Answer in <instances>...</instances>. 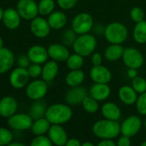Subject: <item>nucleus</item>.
<instances>
[{
  "instance_id": "nucleus-2",
  "label": "nucleus",
  "mask_w": 146,
  "mask_h": 146,
  "mask_svg": "<svg viewBox=\"0 0 146 146\" xmlns=\"http://www.w3.org/2000/svg\"><path fill=\"white\" fill-rule=\"evenodd\" d=\"M92 131L101 139H113L120 133V125L118 121L103 119L93 125Z\"/></svg>"
},
{
  "instance_id": "nucleus-21",
  "label": "nucleus",
  "mask_w": 146,
  "mask_h": 146,
  "mask_svg": "<svg viewBox=\"0 0 146 146\" xmlns=\"http://www.w3.org/2000/svg\"><path fill=\"white\" fill-rule=\"evenodd\" d=\"M15 64L14 53L7 47L0 49V74L8 72Z\"/></svg>"
},
{
  "instance_id": "nucleus-32",
  "label": "nucleus",
  "mask_w": 146,
  "mask_h": 146,
  "mask_svg": "<svg viewBox=\"0 0 146 146\" xmlns=\"http://www.w3.org/2000/svg\"><path fill=\"white\" fill-rule=\"evenodd\" d=\"M56 3L54 0H40L38 4L39 15L41 17H48L55 11Z\"/></svg>"
},
{
  "instance_id": "nucleus-20",
  "label": "nucleus",
  "mask_w": 146,
  "mask_h": 146,
  "mask_svg": "<svg viewBox=\"0 0 146 146\" xmlns=\"http://www.w3.org/2000/svg\"><path fill=\"white\" fill-rule=\"evenodd\" d=\"M89 95L98 102H103L110 96L111 88L108 84L94 83L89 90Z\"/></svg>"
},
{
  "instance_id": "nucleus-41",
  "label": "nucleus",
  "mask_w": 146,
  "mask_h": 146,
  "mask_svg": "<svg viewBox=\"0 0 146 146\" xmlns=\"http://www.w3.org/2000/svg\"><path fill=\"white\" fill-rule=\"evenodd\" d=\"M78 2V0H56L58 6L62 11H70L74 8Z\"/></svg>"
},
{
  "instance_id": "nucleus-27",
  "label": "nucleus",
  "mask_w": 146,
  "mask_h": 146,
  "mask_svg": "<svg viewBox=\"0 0 146 146\" xmlns=\"http://www.w3.org/2000/svg\"><path fill=\"white\" fill-rule=\"evenodd\" d=\"M125 48L120 44H109L104 51V58L108 61L114 62L122 58Z\"/></svg>"
},
{
  "instance_id": "nucleus-13",
  "label": "nucleus",
  "mask_w": 146,
  "mask_h": 146,
  "mask_svg": "<svg viewBox=\"0 0 146 146\" xmlns=\"http://www.w3.org/2000/svg\"><path fill=\"white\" fill-rule=\"evenodd\" d=\"M88 96L89 91L82 85L77 87H70L64 96V101L70 106H76L78 104H82L83 101Z\"/></svg>"
},
{
  "instance_id": "nucleus-29",
  "label": "nucleus",
  "mask_w": 146,
  "mask_h": 146,
  "mask_svg": "<svg viewBox=\"0 0 146 146\" xmlns=\"http://www.w3.org/2000/svg\"><path fill=\"white\" fill-rule=\"evenodd\" d=\"M132 37L136 43L143 45L146 43V21L135 23L132 31Z\"/></svg>"
},
{
  "instance_id": "nucleus-52",
  "label": "nucleus",
  "mask_w": 146,
  "mask_h": 146,
  "mask_svg": "<svg viewBox=\"0 0 146 146\" xmlns=\"http://www.w3.org/2000/svg\"><path fill=\"white\" fill-rule=\"evenodd\" d=\"M4 47V40H3V38L0 36V49Z\"/></svg>"
},
{
  "instance_id": "nucleus-25",
  "label": "nucleus",
  "mask_w": 146,
  "mask_h": 146,
  "mask_svg": "<svg viewBox=\"0 0 146 146\" xmlns=\"http://www.w3.org/2000/svg\"><path fill=\"white\" fill-rule=\"evenodd\" d=\"M101 112L103 118L107 119L118 121L121 117V110L119 107L116 103L111 102H105L101 108Z\"/></svg>"
},
{
  "instance_id": "nucleus-14",
  "label": "nucleus",
  "mask_w": 146,
  "mask_h": 146,
  "mask_svg": "<svg viewBox=\"0 0 146 146\" xmlns=\"http://www.w3.org/2000/svg\"><path fill=\"white\" fill-rule=\"evenodd\" d=\"M90 78L96 84H109L112 80V72L103 64L96 65L90 71Z\"/></svg>"
},
{
  "instance_id": "nucleus-5",
  "label": "nucleus",
  "mask_w": 146,
  "mask_h": 146,
  "mask_svg": "<svg viewBox=\"0 0 146 146\" xmlns=\"http://www.w3.org/2000/svg\"><path fill=\"white\" fill-rule=\"evenodd\" d=\"M94 25L93 17L88 12L78 13L71 22V29L77 33L78 35L90 33Z\"/></svg>"
},
{
  "instance_id": "nucleus-48",
  "label": "nucleus",
  "mask_w": 146,
  "mask_h": 146,
  "mask_svg": "<svg viewBox=\"0 0 146 146\" xmlns=\"http://www.w3.org/2000/svg\"><path fill=\"white\" fill-rule=\"evenodd\" d=\"M82 143L77 138H69L64 146H81Z\"/></svg>"
},
{
  "instance_id": "nucleus-30",
  "label": "nucleus",
  "mask_w": 146,
  "mask_h": 146,
  "mask_svg": "<svg viewBox=\"0 0 146 146\" xmlns=\"http://www.w3.org/2000/svg\"><path fill=\"white\" fill-rule=\"evenodd\" d=\"M47 108L48 107L46 106V104L43 101H41V100L34 101L33 104L30 107L29 114L31 116V118L34 120L43 118L46 115Z\"/></svg>"
},
{
  "instance_id": "nucleus-12",
  "label": "nucleus",
  "mask_w": 146,
  "mask_h": 146,
  "mask_svg": "<svg viewBox=\"0 0 146 146\" xmlns=\"http://www.w3.org/2000/svg\"><path fill=\"white\" fill-rule=\"evenodd\" d=\"M141 127V119L137 115H131L120 124V133L124 136L131 137L140 131Z\"/></svg>"
},
{
  "instance_id": "nucleus-10",
  "label": "nucleus",
  "mask_w": 146,
  "mask_h": 146,
  "mask_svg": "<svg viewBox=\"0 0 146 146\" xmlns=\"http://www.w3.org/2000/svg\"><path fill=\"white\" fill-rule=\"evenodd\" d=\"M29 78L30 77L29 75L28 70L26 68L18 66L11 72L9 81L14 89L20 90L29 84Z\"/></svg>"
},
{
  "instance_id": "nucleus-36",
  "label": "nucleus",
  "mask_w": 146,
  "mask_h": 146,
  "mask_svg": "<svg viewBox=\"0 0 146 146\" xmlns=\"http://www.w3.org/2000/svg\"><path fill=\"white\" fill-rule=\"evenodd\" d=\"M13 142L12 132L5 127H0V146H7Z\"/></svg>"
},
{
  "instance_id": "nucleus-34",
  "label": "nucleus",
  "mask_w": 146,
  "mask_h": 146,
  "mask_svg": "<svg viewBox=\"0 0 146 146\" xmlns=\"http://www.w3.org/2000/svg\"><path fill=\"white\" fill-rule=\"evenodd\" d=\"M99 102L91 97L90 95L85 97V99L82 102L83 108L89 113H95L99 109Z\"/></svg>"
},
{
  "instance_id": "nucleus-9",
  "label": "nucleus",
  "mask_w": 146,
  "mask_h": 146,
  "mask_svg": "<svg viewBox=\"0 0 146 146\" xmlns=\"http://www.w3.org/2000/svg\"><path fill=\"white\" fill-rule=\"evenodd\" d=\"M30 31L31 33L39 39L46 38L51 33V27L47 22V19H45L44 17H36L30 22Z\"/></svg>"
},
{
  "instance_id": "nucleus-15",
  "label": "nucleus",
  "mask_w": 146,
  "mask_h": 146,
  "mask_svg": "<svg viewBox=\"0 0 146 146\" xmlns=\"http://www.w3.org/2000/svg\"><path fill=\"white\" fill-rule=\"evenodd\" d=\"M47 52L49 58L54 61L65 62L66 59L70 55L68 46L62 43H52L47 47Z\"/></svg>"
},
{
  "instance_id": "nucleus-19",
  "label": "nucleus",
  "mask_w": 146,
  "mask_h": 146,
  "mask_svg": "<svg viewBox=\"0 0 146 146\" xmlns=\"http://www.w3.org/2000/svg\"><path fill=\"white\" fill-rule=\"evenodd\" d=\"M22 17L19 15L17 9L13 8H8L4 12L3 17V23L6 27V29L10 30H15L19 28L21 24Z\"/></svg>"
},
{
  "instance_id": "nucleus-24",
  "label": "nucleus",
  "mask_w": 146,
  "mask_h": 146,
  "mask_svg": "<svg viewBox=\"0 0 146 146\" xmlns=\"http://www.w3.org/2000/svg\"><path fill=\"white\" fill-rule=\"evenodd\" d=\"M118 96L122 103L131 106L136 103L138 94L134 90L131 85H123L118 90Z\"/></svg>"
},
{
  "instance_id": "nucleus-16",
  "label": "nucleus",
  "mask_w": 146,
  "mask_h": 146,
  "mask_svg": "<svg viewBox=\"0 0 146 146\" xmlns=\"http://www.w3.org/2000/svg\"><path fill=\"white\" fill-rule=\"evenodd\" d=\"M47 137L55 146H64L68 141V135L61 125H52L47 132Z\"/></svg>"
},
{
  "instance_id": "nucleus-50",
  "label": "nucleus",
  "mask_w": 146,
  "mask_h": 146,
  "mask_svg": "<svg viewBox=\"0 0 146 146\" xmlns=\"http://www.w3.org/2000/svg\"><path fill=\"white\" fill-rule=\"evenodd\" d=\"M81 146H96L94 143H92L91 142H89V141H86V142H84L82 143V145Z\"/></svg>"
},
{
  "instance_id": "nucleus-26",
  "label": "nucleus",
  "mask_w": 146,
  "mask_h": 146,
  "mask_svg": "<svg viewBox=\"0 0 146 146\" xmlns=\"http://www.w3.org/2000/svg\"><path fill=\"white\" fill-rule=\"evenodd\" d=\"M65 84L70 87H77L82 85L84 81L85 80V73L84 71L80 70H70V71L65 76Z\"/></svg>"
},
{
  "instance_id": "nucleus-44",
  "label": "nucleus",
  "mask_w": 146,
  "mask_h": 146,
  "mask_svg": "<svg viewBox=\"0 0 146 146\" xmlns=\"http://www.w3.org/2000/svg\"><path fill=\"white\" fill-rule=\"evenodd\" d=\"M117 146H131V137L127 136L122 135L119 139L118 142L116 143Z\"/></svg>"
},
{
  "instance_id": "nucleus-33",
  "label": "nucleus",
  "mask_w": 146,
  "mask_h": 146,
  "mask_svg": "<svg viewBox=\"0 0 146 146\" xmlns=\"http://www.w3.org/2000/svg\"><path fill=\"white\" fill-rule=\"evenodd\" d=\"M77 37H78L77 33L72 29H65L61 34V37H60L61 43L66 46H72V45L75 42Z\"/></svg>"
},
{
  "instance_id": "nucleus-31",
  "label": "nucleus",
  "mask_w": 146,
  "mask_h": 146,
  "mask_svg": "<svg viewBox=\"0 0 146 146\" xmlns=\"http://www.w3.org/2000/svg\"><path fill=\"white\" fill-rule=\"evenodd\" d=\"M65 64L69 70H80L84 64V58L74 52L69 56L65 61Z\"/></svg>"
},
{
  "instance_id": "nucleus-37",
  "label": "nucleus",
  "mask_w": 146,
  "mask_h": 146,
  "mask_svg": "<svg viewBox=\"0 0 146 146\" xmlns=\"http://www.w3.org/2000/svg\"><path fill=\"white\" fill-rule=\"evenodd\" d=\"M130 17L132 22H134L135 23H140V22L145 20L144 19L145 13L142 8H140L138 6H135L130 11Z\"/></svg>"
},
{
  "instance_id": "nucleus-22",
  "label": "nucleus",
  "mask_w": 146,
  "mask_h": 146,
  "mask_svg": "<svg viewBox=\"0 0 146 146\" xmlns=\"http://www.w3.org/2000/svg\"><path fill=\"white\" fill-rule=\"evenodd\" d=\"M59 71V66L57 61L52 59L46 61L42 66L41 78L47 84L52 82L58 76Z\"/></svg>"
},
{
  "instance_id": "nucleus-45",
  "label": "nucleus",
  "mask_w": 146,
  "mask_h": 146,
  "mask_svg": "<svg viewBox=\"0 0 146 146\" xmlns=\"http://www.w3.org/2000/svg\"><path fill=\"white\" fill-rule=\"evenodd\" d=\"M105 28H106V26H103L102 24H96V25H94V27H93V29H92V31H93V33H94V35L96 36H100V35H104V32H105Z\"/></svg>"
},
{
  "instance_id": "nucleus-40",
  "label": "nucleus",
  "mask_w": 146,
  "mask_h": 146,
  "mask_svg": "<svg viewBox=\"0 0 146 146\" xmlns=\"http://www.w3.org/2000/svg\"><path fill=\"white\" fill-rule=\"evenodd\" d=\"M27 70L29 72V75L31 78L37 79L39 77H41V73H42L41 64L31 63L30 65L27 68Z\"/></svg>"
},
{
  "instance_id": "nucleus-53",
  "label": "nucleus",
  "mask_w": 146,
  "mask_h": 146,
  "mask_svg": "<svg viewBox=\"0 0 146 146\" xmlns=\"http://www.w3.org/2000/svg\"><path fill=\"white\" fill-rule=\"evenodd\" d=\"M140 146H146V141H143V142L140 144Z\"/></svg>"
},
{
  "instance_id": "nucleus-23",
  "label": "nucleus",
  "mask_w": 146,
  "mask_h": 146,
  "mask_svg": "<svg viewBox=\"0 0 146 146\" xmlns=\"http://www.w3.org/2000/svg\"><path fill=\"white\" fill-rule=\"evenodd\" d=\"M47 22L53 30L63 29L68 22V18L64 11H54L47 17Z\"/></svg>"
},
{
  "instance_id": "nucleus-1",
  "label": "nucleus",
  "mask_w": 146,
  "mask_h": 146,
  "mask_svg": "<svg viewBox=\"0 0 146 146\" xmlns=\"http://www.w3.org/2000/svg\"><path fill=\"white\" fill-rule=\"evenodd\" d=\"M73 112L68 104L55 103L46 109L45 117L52 125H64L70 120Z\"/></svg>"
},
{
  "instance_id": "nucleus-38",
  "label": "nucleus",
  "mask_w": 146,
  "mask_h": 146,
  "mask_svg": "<svg viewBox=\"0 0 146 146\" xmlns=\"http://www.w3.org/2000/svg\"><path fill=\"white\" fill-rule=\"evenodd\" d=\"M135 106L139 114L146 116V92L138 95Z\"/></svg>"
},
{
  "instance_id": "nucleus-46",
  "label": "nucleus",
  "mask_w": 146,
  "mask_h": 146,
  "mask_svg": "<svg viewBox=\"0 0 146 146\" xmlns=\"http://www.w3.org/2000/svg\"><path fill=\"white\" fill-rule=\"evenodd\" d=\"M96 146H117L116 143L113 139H102Z\"/></svg>"
},
{
  "instance_id": "nucleus-11",
  "label": "nucleus",
  "mask_w": 146,
  "mask_h": 146,
  "mask_svg": "<svg viewBox=\"0 0 146 146\" xmlns=\"http://www.w3.org/2000/svg\"><path fill=\"white\" fill-rule=\"evenodd\" d=\"M34 119L27 113H15L8 118L7 124L10 128L17 131H25L31 128Z\"/></svg>"
},
{
  "instance_id": "nucleus-49",
  "label": "nucleus",
  "mask_w": 146,
  "mask_h": 146,
  "mask_svg": "<svg viewBox=\"0 0 146 146\" xmlns=\"http://www.w3.org/2000/svg\"><path fill=\"white\" fill-rule=\"evenodd\" d=\"M7 146H27V145H25L24 143H20V142H12V143H11Z\"/></svg>"
},
{
  "instance_id": "nucleus-51",
  "label": "nucleus",
  "mask_w": 146,
  "mask_h": 146,
  "mask_svg": "<svg viewBox=\"0 0 146 146\" xmlns=\"http://www.w3.org/2000/svg\"><path fill=\"white\" fill-rule=\"evenodd\" d=\"M4 12H5V11H4L1 7H0V22H2V20H3Z\"/></svg>"
},
{
  "instance_id": "nucleus-8",
  "label": "nucleus",
  "mask_w": 146,
  "mask_h": 146,
  "mask_svg": "<svg viewBox=\"0 0 146 146\" xmlns=\"http://www.w3.org/2000/svg\"><path fill=\"white\" fill-rule=\"evenodd\" d=\"M16 9L22 19L27 21H32L39 15L38 4L35 0H18Z\"/></svg>"
},
{
  "instance_id": "nucleus-39",
  "label": "nucleus",
  "mask_w": 146,
  "mask_h": 146,
  "mask_svg": "<svg viewBox=\"0 0 146 146\" xmlns=\"http://www.w3.org/2000/svg\"><path fill=\"white\" fill-rule=\"evenodd\" d=\"M53 143H52V141L49 139L48 137L45 136V135H41V136H35L29 146H52Z\"/></svg>"
},
{
  "instance_id": "nucleus-18",
  "label": "nucleus",
  "mask_w": 146,
  "mask_h": 146,
  "mask_svg": "<svg viewBox=\"0 0 146 146\" xmlns=\"http://www.w3.org/2000/svg\"><path fill=\"white\" fill-rule=\"evenodd\" d=\"M27 54L31 63H34V64H44L46 61H48V58H49L47 48L40 45L32 46L29 49Z\"/></svg>"
},
{
  "instance_id": "nucleus-35",
  "label": "nucleus",
  "mask_w": 146,
  "mask_h": 146,
  "mask_svg": "<svg viewBox=\"0 0 146 146\" xmlns=\"http://www.w3.org/2000/svg\"><path fill=\"white\" fill-rule=\"evenodd\" d=\"M131 87L138 95L146 92V79L140 76L136 77L131 79Z\"/></svg>"
},
{
  "instance_id": "nucleus-54",
  "label": "nucleus",
  "mask_w": 146,
  "mask_h": 146,
  "mask_svg": "<svg viewBox=\"0 0 146 146\" xmlns=\"http://www.w3.org/2000/svg\"><path fill=\"white\" fill-rule=\"evenodd\" d=\"M143 125H144V127L146 128V119H145V120H144V124H143Z\"/></svg>"
},
{
  "instance_id": "nucleus-28",
  "label": "nucleus",
  "mask_w": 146,
  "mask_h": 146,
  "mask_svg": "<svg viewBox=\"0 0 146 146\" xmlns=\"http://www.w3.org/2000/svg\"><path fill=\"white\" fill-rule=\"evenodd\" d=\"M51 125L52 124L48 121V119L46 117H43V118L34 120L30 129L34 135L41 136L48 132Z\"/></svg>"
},
{
  "instance_id": "nucleus-17",
  "label": "nucleus",
  "mask_w": 146,
  "mask_h": 146,
  "mask_svg": "<svg viewBox=\"0 0 146 146\" xmlns=\"http://www.w3.org/2000/svg\"><path fill=\"white\" fill-rule=\"evenodd\" d=\"M18 108L17 101L11 96H7L0 100V116L3 118H10L17 113Z\"/></svg>"
},
{
  "instance_id": "nucleus-4",
  "label": "nucleus",
  "mask_w": 146,
  "mask_h": 146,
  "mask_svg": "<svg viewBox=\"0 0 146 146\" xmlns=\"http://www.w3.org/2000/svg\"><path fill=\"white\" fill-rule=\"evenodd\" d=\"M128 29L119 22H112L105 28L104 38L109 44L122 45L128 38Z\"/></svg>"
},
{
  "instance_id": "nucleus-3",
  "label": "nucleus",
  "mask_w": 146,
  "mask_h": 146,
  "mask_svg": "<svg viewBox=\"0 0 146 146\" xmlns=\"http://www.w3.org/2000/svg\"><path fill=\"white\" fill-rule=\"evenodd\" d=\"M97 46V40L95 35L90 33L78 35L75 42L72 45L74 52L83 56L84 58L91 56L95 52Z\"/></svg>"
},
{
  "instance_id": "nucleus-6",
  "label": "nucleus",
  "mask_w": 146,
  "mask_h": 146,
  "mask_svg": "<svg viewBox=\"0 0 146 146\" xmlns=\"http://www.w3.org/2000/svg\"><path fill=\"white\" fill-rule=\"evenodd\" d=\"M48 91V84L41 79H35L26 86V95L33 101L42 100Z\"/></svg>"
},
{
  "instance_id": "nucleus-47",
  "label": "nucleus",
  "mask_w": 146,
  "mask_h": 146,
  "mask_svg": "<svg viewBox=\"0 0 146 146\" xmlns=\"http://www.w3.org/2000/svg\"><path fill=\"white\" fill-rule=\"evenodd\" d=\"M126 76L131 78V79H133L135 78L136 77L138 76V71H137V69H133V68H128L127 71H126Z\"/></svg>"
},
{
  "instance_id": "nucleus-7",
  "label": "nucleus",
  "mask_w": 146,
  "mask_h": 146,
  "mask_svg": "<svg viewBox=\"0 0 146 146\" xmlns=\"http://www.w3.org/2000/svg\"><path fill=\"white\" fill-rule=\"evenodd\" d=\"M124 64L127 68L139 69L144 63V58L143 53L136 47H126L124 50L122 56Z\"/></svg>"
},
{
  "instance_id": "nucleus-42",
  "label": "nucleus",
  "mask_w": 146,
  "mask_h": 146,
  "mask_svg": "<svg viewBox=\"0 0 146 146\" xmlns=\"http://www.w3.org/2000/svg\"><path fill=\"white\" fill-rule=\"evenodd\" d=\"M17 64H18L19 67H23V68L27 69L30 65L31 61H30L28 54H22L17 58Z\"/></svg>"
},
{
  "instance_id": "nucleus-43",
  "label": "nucleus",
  "mask_w": 146,
  "mask_h": 146,
  "mask_svg": "<svg viewBox=\"0 0 146 146\" xmlns=\"http://www.w3.org/2000/svg\"><path fill=\"white\" fill-rule=\"evenodd\" d=\"M91 62L93 66L101 65L103 62V55L98 52H95L91 54Z\"/></svg>"
}]
</instances>
